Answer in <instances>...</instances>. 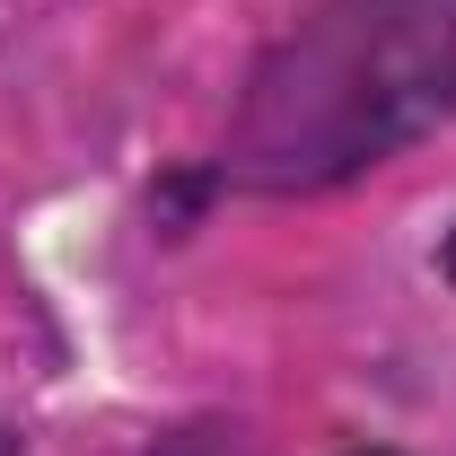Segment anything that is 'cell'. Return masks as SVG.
Returning a JSON list of instances; mask_svg holds the SVG:
<instances>
[{"instance_id":"3","label":"cell","mask_w":456,"mask_h":456,"mask_svg":"<svg viewBox=\"0 0 456 456\" xmlns=\"http://www.w3.org/2000/svg\"><path fill=\"white\" fill-rule=\"evenodd\" d=\"M0 456H9V448H0Z\"/></svg>"},{"instance_id":"2","label":"cell","mask_w":456,"mask_h":456,"mask_svg":"<svg viewBox=\"0 0 456 456\" xmlns=\"http://www.w3.org/2000/svg\"><path fill=\"white\" fill-rule=\"evenodd\" d=\"M448 264H456V246H448Z\"/></svg>"},{"instance_id":"1","label":"cell","mask_w":456,"mask_h":456,"mask_svg":"<svg viewBox=\"0 0 456 456\" xmlns=\"http://www.w3.org/2000/svg\"><path fill=\"white\" fill-rule=\"evenodd\" d=\"M456 106V0H325L264 70L237 159L264 184H316L412 141Z\"/></svg>"}]
</instances>
